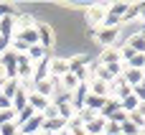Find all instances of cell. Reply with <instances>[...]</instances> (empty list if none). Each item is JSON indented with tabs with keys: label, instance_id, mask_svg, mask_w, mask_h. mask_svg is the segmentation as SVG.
I'll return each mask as SVG.
<instances>
[{
	"label": "cell",
	"instance_id": "obj_37",
	"mask_svg": "<svg viewBox=\"0 0 145 135\" xmlns=\"http://www.w3.org/2000/svg\"><path fill=\"white\" fill-rule=\"evenodd\" d=\"M38 135H51V133H46V130H41V133H38Z\"/></svg>",
	"mask_w": 145,
	"mask_h": 135
},
{
	"label": "cell",
	"instance_id": "obj_7",
	"mask_svg": "<svg viewBox=\"0 0 145 135\" xmlns=\"http://www.w3.org/2000/svg\"><path fill=\"white\" fill-rule=\"evenodd\" d=\"M56 89H59V79H54V77H48V79L33 84V92H38V94L46 97V100H51V97L56 94Z\"/></svg>",
	"mask_w": 145,
	"mask_h": 135
},
{
	"label": "cell",
	"instance_id": "obj_38",
	"mask_svg": "<svg viewBox=\"0 0 145 135\" xmlns=\"http://www.w3.org/2000/svg\"><path fill=\"white\" fill-rule=\"evenodd\" d=\"M140 135H145V128H143V130H140Z\"/></svg>",
	"mask_w": 145,
	"mask_h": 135
},
{
	"label": "cell",
	"instance_id": "obj_2",
	"mask_svg": "<svg viewBox=\"0 0 145 135\" xmlns=\"http://www.w3.org/2000/svg\"><path fill=\"white\" fill-rule=\"evenodd\" d=\"M94 43L99 48H110V46H117L120 43V28H99L92 33Z\"/></svg>",
	"mask_w": 145,
	"mask_h": 135
},
{
	"label": "cell",
	"instance_id": "obj_20",
	"mask_svg": "<svg viewBox=\"0 0 145 135\" xmlns=\"http://www.w3.org/2000/svg\"><path fill=\"white\" fill-rule=\"evenodd\" d=\"M18 89H20V82H18V79H13V77H10V79H8V82H5V84H3V89H0V94H5V97H8V100H13V97H15V94H18Z\"/></svg>",
	"mask_w": 145,
	"mask_h": 135
},
{
	"label": "cell",
	"instance_id": "obj_17",
	"mask_svg": "<svg viewBox=\"0 0 145 135\" xmlns=\"http://www.w3.org/2000/svg\"><path fill=\"white\" fill-rule=\"evenodd\" d=\"M25 56L33 61V64H38V61H43V59H48V51L41 46V43H36V46H31L28 51H25Z\"/></svg>",
	"mask_w": 145,
	"mask_h": 135
},
{
	"label": "cell",
	"instance_id": "obj_21",
	"mask_svg": "<svg viewBox=\"0 0 145 135\" xmlns=\"http://www.w3.org/2000/svg\"><path fill=\"white\" fill-rule=\"evenodd\" d=\"M43 130L46 133H61V130H66V123L61 120V117H54V120H43Z\"/></svg>",
	"mask_w": 145,
	"mask_h": 135
},
{
	"label": "cell",
	"instance_id": "obj_13",
	"mask_svg": "<svg viewBox=\"0 0 145 135\" xmlns=\"http://www.w3.org/2000/svg\"><path fill=\"white\" fill-rule=\"evenodd\" d=\"M87 87H89V94H94V97H110V84L102 79H89Z\"/></svg>",
	"mask_w": 145,
	"mask_h": 135
},
{
	"label": "cell",
	"instance_id": "obj_27",
	"mask_svg": "<svg viewBox=\"0 0 145 135\" xmlns=\"http://www.w3.org/2000/svg\"><path fill=\"white\" fill-rule=\"evenodd\" d=\"M125 66H130V69H140V71H143V66H145V54H135Z\"/></svg>",
	"mask_w": 145,
	"mask_h": 135
},
{
	"label": "cell",
	"instance_id": "obj_1",
	"mask_svg": "<svg viewBox=\"0 0 145 135\" xmlns=\"http://www.w3.org/2000/svg\"><path fill=\"white\" fill-rule=\"evenodd\" d=\"M107 13H110V3H89V8L84 10V23H87V28H89L92 33L99 31V28L105 26Z\"/></svg>",
	"mask_w": 145,
	"mask_h": 135
},
{
	"label": "cell",
	"instance_id": "obj_10",
	"mask_svg": "<svg viewBox=\"0 0 145 135\" xmlns=\"http://www.w3.org/2000/svg\"><path fill=\"white\" fill-rule=\"evenodd\" d=\"M18 130H20L23 135H38L41 130H43V115H41V112H36V115H33L25 125H20Z\"/></svg>",
	"mask_w": 145,
	"mask_h": 135
},
{
	"label": "cell",
	"instance_id": "obj_32",
	"mask_svg": "<svg viewBox=\"0 0 145 135\" xmlns=\"http://www.w3.org/2000/svg\"><path fill=\"white\" fill-rule=\"evenodd\" d=\"M5 110H13V100H8L5 94H0V112H5Z\"/></svg>",
	"mask_w": 145,
	"mask_h": 135
},
{
	"label": "cell",
	"instance_id": "obj_25",
	"mask_svg": "<svg viewBox=\"0 0 145 135\" xmlns=\"http://www.w3.org/2000/svg\"><path fill=\"white\" fill-rule=\"evenodd\" d=\"M120 130H122V135H140V128H138V125H135L130 117H127V120L120 125Z\"/></svg>",
	"mask_w": 145,
	"mask_h": 135
},
{
	"label": "cell",
	"instance_id": "obj_8",
	"mask_svg": "<svg viewBox=\"0 0 145 135\" xmlns=\"http://www.w3.org/2000/svg\"><path fill=\"white\" fill-rule=\"evenodd\" d=\"M97 59L102 61V66H107V64H122V59H120V46H110V48H99Z\"/></svg>",
	"mask_w": 145,
	"mask_h": 135
},
{
	"label": "cell",
	"instance_id": "obj_26",
	"mask_svg": "<svg viewBox=\"0 0 145 135\" xmlns=\"http://www.w3.org/2000/svg\"><path fill=\"white\" fill-rule=\"evenodd\" d=\"M61 5H64V8H69V10H82V13L89 8V3H84V0H64Z\"/></svg>",
	"mask_w": 145,
	"mask_h": 135
},
{
	"label": "cell",
	"instance_id": "obj_36",
	"mask_svg": "<svg viewBox=\"0 0 145 135\" xmlns=\"http://www.w3.org/2000/svg\"><path fill=\"white\" fill-rule=\"evenodd\" d=\"M8 48H10V38H3V36H0V56H3Z\"/></svg>",
	"mask_w": 145,
	"mask_h": 135
},
{
	"label": "cell",
	"instance_id": "obj_28",
	"mask_svg": "<svg viewBox=\"0 0 145 135\" xmlns=\"http://www.w3.org/2000/svg\"><path fill=\"white\" fill-rule=\"evenodd\" d=\"M102 135H122V130H120V123L107 120V123H105V133H102Z\"/></svg>",
	"mask_w": 145,
	"mask_h": 135
},
{
	"label": "cell",
	"instance_id": "obj_11",
	"mask_svg": "<svg viewBox=\"0 0 145 135\" xmlns=\"http://www.w3.org/2000/svg\"><path fill=\"white\" fill-rule=\"evenodd\" d=\"M38 18L33 13H15V33L18 31H25V28H36Z\"/></svg>",
	"mask_w": 145,
	"mask_h": 135
},
{
	"label": "cell",
	"instance_id": "obj_3",
	"mask_svg": "<svg viewBox=\"0 0 145 135\" xmlns=\"http://www.w3.org/2000/svg\"><path fill=\"white\" fill-rule=\"evenodd\" d=\"M36 31H38V43H41L46 51H51V48L56 46V31H54V26L46 23V20H38V23H36Z\"/></svg>",
	"mask_w": 145,
	"mask_h": 135
},
{
	"label": "cell",
	"instance_id": "obj_5",
	"mask_svg": "<svg viewBox=\"0 0 145 135\" xmlns=\"http://www.w3.org/2000/svg\"><path fill=\"white\" fill-rule=\"evenodd\" d=\"M133 94V87L120 77V79H115V82H110V100H115L117 105L125 100V97H130Z\"/></svg>",
	"mask_w": 145,
	"mask_h": 135
},
{
	"label": "cell",
	"instance_id": "obj_34",
	"mask_svg": "<svg viewBox=\"0 0 145 135\" xmlns=\"http://www.w3.org/2000/svg\"><path fill=\"white\" fill-rule=\"evenodd\" d=\"M110 120H112V123H120V125H122V123L127 120V112H122V110H117V112H115V115H112Z\"/></svg>",
	"mask_w": 145,
	"mask_h": 135
},
{
	"label": "cell",
	"instance_id": "obj_15",
	"mask_svg": "<svg viewBox=\"0 0 145 135\" xmlns=\"http://www.w3.org/2000/svg\"><path fill=\"white\" fill-rule=\"evenodd\" d=\"M122 79H125L130 87H138V84L145 79V74L140 71V69H130V66H125V69H122Z\"/></svg>",
	"mask_w": 145,
	"mask_h": 135
},
{
	"label": "cell",
	"instance_id": "obj_14",
	"mask_svg": "<svg viewBox=\"0 0 145 135\" xmlns=\"http://www.w3.org/2000/svg\"><path fill=\"white\" fill-rule=\"evenodd\" d=\"M13 33H15V13L0 18V36L3 38H13Z\"/></svg>",
	"mask_w": 145,
	"mask_h": 135
},
{
	"label": "cell",
	"instance_id": "obj_39",
	"mask_svg": "<svg viewBox=\"0 0 145 135\" xmlns=\"http://www.w3.org/2000/svg\"><path fill=\"white\" fill-rule=\"evenodd\" d=\"M18 135H23V133H20V130H18Z\"/></svg>",
	"mask_w": 145,
	"mask_h": 135
},
{
	"label": "cell",
	"instance_id": "obj_18",
	"mask_svg": "<svg viewBox=\"0 0 145 135\" xmlns=\"http://www.w3.org/2000/svg\"><path fill=\"white\" fill-rule=\"evenodd\" d=\"M105 123H107V120L97 115L92 123H87V125H84V130H87V135H102V133H105Z\"/></svg>",
	"mask_w": 145,
	"mask_h": 135
},
{
	"label": "cell",
	"instance_id": "obj_4",
	"mask_svg": "<svg viewBox=\"0 0 145 135\" xmlns=\"http://www.w3.org/2000/svg\"><path fill=\"white\" fill-rule=\"evenodd\" d=\"M33 66H36V64H33L25 54H18V61H15V79H18V82H31Z\"/></svg>",
	"mask_w": 145,
	"mask_h": 135
},
{
	"label": "cell",
	"instance_id": "obj_16",
	"mask_svg": "<svg viewBox=\"0 0 145 135\" xmlns=\"http://www.w3.org/2000/svg\"><path fill=\"white\" fill-rule=\"evenodd\" d=\"M28 105H31V107H33L36 112H43V110H46V107L51 105V100H46V97H41L38 92H31V94H28Z\"/></svg>",
	"mask_w": 145,
	"mask_h": 135
},
{
	"label": "cell",
	"instance_id": "obj_6",
	"mask_svg": "<svg viewBox=\"0 0 145 135\" xmlns=\"http://www.w3.org/2000/svg\"><path fill=\"white\" fill-rule=\"evenodd\" d=\"M48 74L54 79H61L64 74H69V59H64V56H48Z\"/></svg>",
	"mask_w": 145,
	"mask_h": 135
},
{
	"label": "cell",
	"instance_id": "obj_40",
	"mask_svg": "<svg viewBox=\"0 0 145 135\" xmlns=\"http://www.w3.org/2000/svg\"><path fill=\"white\" fill-rule=\"evenodd\" d=\"M143 74H145V66H143Z\"/></svg>",
	"mask_w": 145,
	"mask_h": 135
},
{
	"label": "cell",
	"instance_id": "obj_31",
	"mask_svg": "<svg viewBox=\"0 0 145 135\" xmlns=\"http://www.w3.org/2000/svg\"><path fill=\"white\" fill-rule=\"evenodd\" d=\"M133 94H135L140 102H145V79L140 82V84H138V87H133Z\"/></svg>",
	"mask_w": 145,
	"mask_h": 135
},
{
	"label": "cell",
	"instance_id": "obj_23",
	"mask_svg": "<svg viewBox=\"0 0 145 135\" xmlns=\"http://www.w3.org/2000/svg\"><path fill=\"white\" fill-rule=\"evenodd\" d=\"M127 8H130V3H125V0H115V3H110V13L117 15V18H122Z\"/></svg>",
	"mask_w": 145,
	"mask_h": 135
},
{
	"label": "cell",
	"instance_id": "obj_29",
	"mask_svg": "<svg viewBox=\"0 0 145 135\" xmlns=\"http://www.w3.org/2000/svg\"><path fill=\"white\" fill-rule=\"evenodd\" d=\"M135 18H138V5H135V3H130V8H127V10H125V15H122V26H125V23H130V20H135Z\"/></svg>",
	"mask_w": 145,
	"mask_h": 135
},
{
	"label": "cell",
	"instance_id": "obj_19",
	"mask_svg": "<svg viewBox=\"0 0 145 135\" xmlns=\"http://www.w3.org/2000/svg\"><path fill=\"white\" fill-rule=\"evenodd\" d=\"M79 84H82V82H79V79H76V77H74L71 71H69V74H64V77L59 79V87H61L64 92H74V89H76Z\"/></svg>",
	"mask_w": 145,
	"mask_h": 135
},
{
	"label": "cell",
	"instance_id": "obj_24",
	"mask_svg": "<svg viewBox=\"0 0 145 135\" xmlns=\"http://www.w3.org/2000/svg\"><path fill=\"white\" fill-rule=\"evenodd\" d=\"M117 110H120V105H117L115 100H107V105H105V110L99 112V117H105V120H110V117H112V115H115Z\"/></svg>",
	"mask_w": 145,
	"mask_h": 135
},
{
	"label": "cell",
	"instance_id": "obj_30",
	"mask_svg": "<svg viewBox=\"0 0 145 135\" xmlns=\"http://www.w3.org/2000/svg\"><path fill=\"white\" fill-rule=\"evenodd\" d=\"M0 135H18V125H15V123H5V125H0Z\"/></svg>",
	"mask_w": 145,
	"mask_h": 135
},
{
	"label": "cell",
	"instance_id": "obj_12",
	"mask_svg": "<svg viewBox=\"0 0 145 135\" xmlns=\"http://www.w3.org/2000/svg\"><path fill=\"white\" fill-rule=\"evenodd\" d=\"M89 61H92L89 54H74V56H69V71L76 74V71H82L84 66H89Z\"/></svg>",
	"mask_w": 145,
	"mask_h": 135
},
{
	"label": "cell",
	"instance_id": "obj_35",
	"mask_svg": "<svg viewBox=\"0 0 145 135\" xmlns=\"http://www.w3.org/2000/svg\"><path fill=\"white\" fill-rule=\"evenodd\" d=\"M135 5H138V20H143V23H145V0H143V3H135Z\"/></svg>",
	"mask_w": 145,
	"mask_h": 135
},
{
	"label": "cell",
	"instance_id": "obj_9",
	"mask_svg": "<svg viewBox=\"0 0 145 135\" xmlns=\"http://www.w3.org/2000/svg\"><path fill=\"white\" fill-rule=\"evenodd\" d=\"M122 46L133 48L135 54H145V31H135V33H130V36L125 38Z\"/></svg>",
	"mask_w": 145,
	"mask_h": 135
},
{
	"label": "cell",
	"instance_id": "obj_33",
	"mask_svg": "<svg viewBox=\"0 0 145 135\" xmlns=\"http://www.w3.org/2000/svg\"><path fill=\"white\" fill-rule=\"evenodd\" d=\"M10 13H15V8H13L10 3H0V18H5V15H10Z\"/></svg>",
	"mask_w": 145,
	"mask_h": 135
},
{
	"label": "cell",
	"instance_id": "obj_22",
	"mask_svg": "<svg viewBox=\"0 0 145 135\" xmlns=\"http://www.w3.org/2000/svg\"><path fill=\"white\" fill-rule=\"evenodd\" d=\"M138 105H140V100H138L135 94H130V97H125V100L120 102V110L130 115V112H135V110H138Z\"/></svg>",
	"mask_w": 145,
	"mask_h": 135
}]
</instances>
